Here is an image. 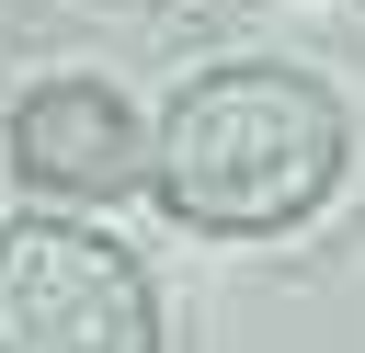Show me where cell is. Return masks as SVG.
<instances>
[{
  "instance_id": "7a4b0ae2",
  "label": "cell",
  "mask_w": 365,
  "mask_h": 353,
  "mask_svg": "<svg viewBox=\"0 0 365 353\" xmlns=\"http://www.w3.org/2000/svg\"><path fill=\"white\" fill-rule=\"evenodd\" d=\"M0 353H160V296L137 251L68 216L0 228Z\"/></svg>"
},
{
  "instance_id": "3957f363",
  "label": "cell",
  "mask_w": 365,
  "mask_h": 353,
  "mask_svg": "<svg viewBox=\"0 0 365 353\" xmlns=\"http://www.w3.org/2000/svg\"><path fill=\"white\" fill-rule=\"evenodd\" d=\"M11 171L57 205H114L137 182V114L103 80H34L11 102Z\"/></svg>"
},
{
  "instance_id": "6da1fadb",
  "label": "cell",
  "mask_w": 365,
  "mask_h": 353,
  "mask_svg": "<svg viewBox=\"0 0 365 353\" xmlns=\"http://www.w3.org/2000/svg\"><path fill=\"white\" fill-rule=\"evenodd\" d=\"M342 148L354 137H342L331 80L285 57H240V68L182 80V102L160 114V205L217 239H274L331 205Z\"/></svg>"
}]
</instances>
